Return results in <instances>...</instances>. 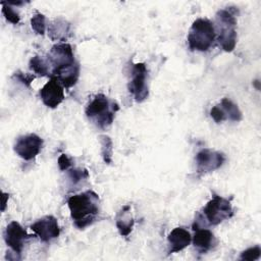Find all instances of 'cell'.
Wrapping results in <instances>:
<instances>
[{"label":"cell","instance_id":"cell-1","mask_svg":"<svg viewBox=\"0 0 261 261\" xmlns=\"http://www.w3.org/2000/svg\"><path fill=\"white\" fill-rule=\"evenodd\" d=\"M67 206L73 224L84 229L91 225L99 214V196L94 191H86L69 197Z\"/></svg>","mask_w":261,"mask_h":261},{"label":"cell","instance_id":"cell-2","mask_svg":"<svg viewBox=\"0 0 261 261\" xmlns=\"http://www.w3.org/2000/svg\"><path fill=\"white\" fill-rule=\"evenodd\" d=\"M118 109L116 102L110 100L104 94H98L89 102L85 112L92 123L99 128H105L113 122Z\"/></svg>","mask_w":261,"mask_h":261},{"label":"cell","instance_id":"cell-3","mask_svg":"<svg viewBox=\"0 0 261 261\" xmlns=\"http://www.w3.org/2000/svg\"><path fill=\"white\" fill-rule=\"evenodd\" d=\"M216 36L214 24L207 18L196 19L188 35V45L192 51H207L212 46Z\"/></svg>","mask_w":261,"mask_h":261},{"label":"cell","instance_id":"cell-4","mask_svg":"<svg viewBox=\"0 0 261 261\" xmlns=\"http://www.w3.org/2000/svg\"><path fill=\"white\" fill-rule=\"evenodd\" d=\"M237 19L230 9H221L216 13L217 40L221 48L231 52L237 44Z\"/></svg>","mask_w":261,"mask_h":261},{"label":"cell","instance_id":"cell-5","mask_svg":"<svg viewBox=\"0 0 261 261\" xmlns=\"http://www.w3.org/2000/svg\"><path fill=\"white\" fill-rule=\"evenodd\" d=\"M46 58L51 68V76L54 77L79 63L74 59L71 46L67 43L55 44L50 49Z\"/></svg>","mask_w":261,"mask_h":261},{"label":"cell","instance_id":"cell-6","mask_svg":"<svg viewBox=\"0 0 261 261\" xmlns=\"http://www.w3.org/2000/svg\"><path fill=\"white\" fill-rule=\"evenodd\" d=\"M206 220L211 225H217L233 215V209L229 200L214 195L203 209Z\"/></svg>","mask_w":261,"mask_h":261},{"label":"cell","instance_id":"cell-7","mask_svg":"<svg viewBox=\"0 0 261 261\" xmlns=\"http://www.w3.org/2000/svg\"><path fill=\"white\" fill-rule=\"evenodd\" d=\"M130 81L128 84V91L134 96L137 102H143L149 95L147 77L148 69L145 63H135L132 67Z\"/></svg>","mask_w":261,"mask_h":261},{"label":"cell","instance_id":"cell-8","mask_svg":"<svg viewBox=\"0 0 261 261\" xmlns=\"http://www.w3.org/2000/svg\"><path fill=\"white\" fill-rule=\"evenodd\" d=\"M43 139L36 134H29L17 138L14 144V152L23 160H32L41 151Z\"/></svg>","mask_w":261,"mask_h":261},{"label":"cell","instance_id":"cell-9","mask_svg":"<svg viewBox=\"0 0 261 261\" xmlns=\"http://www.w3.org/2000/svg\"><path fill=\"white\" fill-rule=\"evenodd\" d=\"M195 160L197 172L199 174H205L221 167L225 161V156L218 151L203 149L197 153Z\"/></svg>","mask_w":261,"mask_h":261},{"label":"cell","instance_id":"cell-10","mask_svg":"<svg viewBox=\"0 0 261 261\" xmlns=\"http://www.w3.org/2000/svg\"><path fill=\"white\" fill-rule=\"evenodd\" d=\"M3 237L6 245L17 255L21 254L23 247L30 238L25 229L17 221H11L6 226Z\"/></svg>","mask_w":261,"mask_h":261},{"label":"cell","instance_id":"cell-11","mask_svg":"<svg viewBox=\"0 0 261 261\" xmlns=\"http://www.w3.org/2000/svg\"><path fill=\"white\" fill-rule=\"evenodd\" d=\"M31 229L42 242H50L60 234L57 219L53 215H46L31 225Z\"/></svg>","mask_w":261,"mask_h":261},{"label":"cell","instance_id":"cell-12","mask_svg":"<svg viewBox=\"0 0 261 261\" xmlns=\"http://www.w3.org/2000/svg\"><path fill=\"white\" fill-rule=\"evenodd\" d=\"M40 97L42 102L49 108H56L64 100V90L61 83L54 76L41 88Z\"/></svg>","mask_w":261,"mask_h":261},{"label":"cell","instance_id":"cell-13","mask_svg":"<svg viewBox=\"0 0 261 261\" xmlns=\"http://www.w3.org/2000/svg\"><path fill=\"white\" fill-rule=\"evenodd\" d=\"M191 241V233L187 229H185L184 227L173 228L167 237L168 254L176 253L184 250L186 247L190 245Z\"/></svg>","mask_w":261,"mask_h":261},{"label":"cell","instance_id":"cell-14","mask_svg":"<svg viewBox=\"0 0 261 261\" xmlns=\"http://www.w3.org/2000/svg\"><path fill=\"white\" fill-rule=\"evenodd\" d=\"M195 234L193 237V244L199 253H207L216 244L217 241L211 230L204 227H194Z\"/></svg>","mask_w":261,"mask_h":261},{"label":"cell","instance_id":"cell-15","mask_svg":"<svg viewBox=\"0 0 261 261\" xmlns=\"http://www.w3.org/2000/svg\"><path fill=\"white\" fill-rule=\"evenodd\" d=\"M48 36L52 41H66L70 36V23L63 18H56L48 28Z\"/></svg>","mask_w":261,"mask_h":261},{"label":"cell","instance_id":"cell-16","mask_svg":"<svg viewBox=\"0 0 261 261\" xmlns=\"http://www.w3.org/2000/svg\"><path fill=\"white\" fill-rule=\"evenodd\" d=\"M116 227L122 237H127L134 227L135 220L130 213V206L124 205L116 216Z\"/></svg>","mask_w":261,"mask_h":261},{"label":"cell","instance_id":"cell-17","mask_svg":"<svg viewBox=\"0 0 261 261\" xmlns=\"http://www.w3.org/2000/svg\"><path fill=\"white\" fill-rule=\"evenodd\" d=\"M30 68L41 76H51V68L47 58L36 55L30 60Z\"/></svg>","mask_w":261,"mask_h":261},{"label":"cell","instance_id":"cell-18","mask_svg":"<svg viewBox=\"0 0 261 261\" xmlns=\"http://www.w3.org/2000/svg\"><path fill=\"white\" fill-rule=\"evenodd\" d=\"M219 104L222 107L227 119H230L232 121H240L242 119L241 110L239 109L238 105L234 104L231 100H229L228 98H223Z\"/></svg>","mask_w":261,"mask_h":261},{"label":"cell","instance_id":"cell-19","mask_svg":"<svg viewBox=\"0 0 261 261\" xmlns=\"http://www.w3.org/2000/svg\"><path fill=\"white\" fill-rule=\"evenodd\" d=\"M101 142V154L105 163L110 164L112 162V151H113V144L111 139L108 136H100Z\"/></svg>","mask_w":261,"mask_h":261},{"label":"cell","instance_id":"cell-20","mask_svg":"<svg viewBox=\"0 0 261 261\" xmlns=\"http://www.w3.org/2000/svg\"><path fill=\"white\" fill-rule=\"evenodd\" d=\"M31 27L38 35H44L46 32V17L41 12H36L31 18Z\"/></svg>","mask_w":261,"mask_h":261},{"label":"cell","instance_id":"cell-21","mask_svg":"<svg viewBox=\"0 0 261 261\" xmlns=\"http://www.w3.org/2000/svg\"><path fill=\"white\" fill-rule=\"evenodd\" d=\"M1 6H2V13L5 16V18L9 22L13 24H17L20 20V16L18 12L10 4H8L7 1H1Z\"/></svg>","mask_w":261,"mask_h":261},{"label":"cell","instance_id":"cell-22","mask_svg":"<svg viewBox=\"0 0 261 261\" xmlns=\"http://www.w3.org/2000/svg\"><path fill=\"white\" fill-rule=\"evenodd\" d=\"M68 177L72 185H76L83 179H86L89 177V173L87 169L82 168H71L68 170Z\"/></svg>","mask_w":261,"mask_h":261},{"label":"cell","instance_id":"cell-23","mask_svg":"<svg viewBox=\"0 0 261 261\" xmlns=\"http://www.w3.org/2000/svg\"><path fill=\"white\" fill-rule=\"evenodd\" d=\"M260 255H261V248L257 245V246L248 248L247 250L243 251V252L241 253L240 259H241V260H250V261H254V260L259 259Z\"/></svg>","mask_w":261,"mask_h":261},{"label":"cell","instance_id":"cell-24","mask_svg":"<svg viewBox=\"0 0 261 261\" xmlns=\"http://www.w3.org/2000/svg\"><path fill=\"white\" fill-rule=\"evenodd\" d=\"M210 116L212 117V119L216 122V123H220L224 120H226V115L222 109V107L220 106V104H217L215 106H213L210 110Z\"/></svg>","mask_w":261,"mask_h":261},{"label":"cell","instance_id":"cell-25","mask_svg":"<svg viewBox=\"0 0 261 261\" xmlns=\"http://www.w3.org/2000/svg\"><path fill=\"white\" fill-rule=\"evenodd\" d=\"M72 165V161L71 158L68 157L66 154H61L58 157V166L59 169L64 171V170H68Z\"/></svg>","mask_w":261,"mask_h":261},{"label":"cell","instance_id":"cell-26","mask_svg":"<svg viewBox=\"0 0 261 261\" xmlns=\"http://www.w3.org/2000/svg\"><path fill=\"white\" fill-rule=\"evenodd\" d=\"M14 77H16L19 82H21L23 85L30 87L31 83L33 82V80L35 79V75H31V74H28V73H23L21 71H15L14 74H13Z\"/></svg>","mask_w":261,"mask_h":261},{"label":"cell","instance_id":"cell-27","mask_svg":"<svg viewBox=\"0 0 261 261\" xmlns=\"http://www.w3.org/2000/svg\"><path fill=\"white\" fill-rule=\"evenodd\" d=\"M7 200H8V194L3 193V194H2V208H1V210H2V211H4V210H5Z\"/></svg>","mask_w":261,"mask_h":261}]
</instances>
